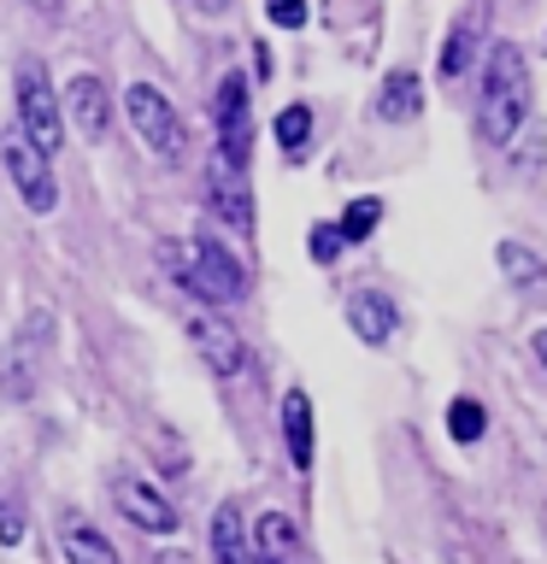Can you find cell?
Masks as SVG:
<instances>
[{
	"mask_svg": "<svg viewBox=\"0 0 547 564\" xmlns=\"http://www.w3.org/2000/svg\"><path fill=\"white\" fill-rule=\"evenodd\" d=\"M65 112H71V123H77L83 141H106V135H112V95H106V83L88 77V70H83V77H71Z\"/></svg>",
	"mask_w": 547,
	"mask_h": 564,
	"instance_id": "cell-9",
	"label": "cell"
},
{
	"mask_svg": "<svg viewBox=\"0 0 547 564\" xmlns=\"http://www.w3.org/2000/svg\"><path fill=\"white\" fill-rule=\"evenodd\" d=\"M201 7H212V12H224V7H229V0H201Z\"/></svg>",
	"mask_w": 547,
	"mask_h": 564,
	"instance_id": "cell-27",
	"label": "cell"
},
{
	"mask_svg": "<svg viewBox=\"0 0 547 564\" xmlns=\"http://www.w3.org/2000/svg\"><path fill=\"white\" fill-rule=\"evenodd\" d=\"M60 541H65V564H118L112 541H106L100 529H88V523H71Z\"/></svg>",
	"mask_w": 547,
	"mask_h": 564,
	"instance_id": "cell-16",
	"label": "cell"
},
{
	"mask_svg": "<svg viewBox=\"0 0 547 564\" xmlns=\"http://www.w3.org/2000/svg\"><path fill=\"white\" fill-rule=\"evenodd\" d=\"M282 447H289L294 470H312V400H307V388L282 394Z\"/></svg>",
	"mask_w": 547,
	"mask_h": 564,
	"instance_id": "cell-12",
	"label": "cell"
},
{
	"mask_svg": "<svg viewBox=\"0 0 547 564\" xmlns=\"http://www.w3.org/2000/svg\"><path fill=\"white\" fill-rule=\"evenodd\" d=\"M529 347H536V359L547 365V329H536V335H529Z\"/></svg>",
	"mask_w": 547,
	"mask_h": 564,
	"instance_id": "cell-25",
	"label": "cell"
},
{
	"mask_svg": "<svg viewBox=\"0 0 547 564\" xmlns=\"http://www.w3.org/2000/svg\"><path fill=\"white\" fill-rule=\"evenodd\" d=\"M423 112V83L418 70H388L383 88H377V118L383 123H412Z\"/></svg>",
	"mask_w": 547,
	"mask_h": 564,
	"instance_id": "cell-13",
	"label": "cell"
},
{
	"mask_svg": "<svg viewBox=\"0 0 547 564\" xmlns=\"http://www.w3.org/2000/svg\"><path fill=\"white\" fill-rule=\"evenodd\" d=\"M0 165H7L12 188H18V200H24V206L35 212V218H47V212L60 206V183H53V165L30 148L18 123H12L7 135H0Z\"/></svg>",
	"mask_w": 547,
	"mask_h": 564,
	"instance_id": "cell-5",
	"label": "cell"
},
{
	"mask_svg": "<svg viewBox=\"0 0 547 564\" xmlns=\"http://www.w3.org/2000/svg\"><path fill=\"white\" fill-rule=\"evenodd\" d=\"M183 289L201 294L206 306H236V300L247 294V271L224 253L218 241H194V259H189V271H183Z\"/></svg>",
	"mask_w": 547,
	"mask_h": 564,
	"instance_id": "cell-6",
	"label": "cell"
},
{
	"mask_svg": "<svg viewBox=\"0 0 547 564\" xmlns=\"http://www.w3.org/2000/svg\"><path fill=\"white\" fill-rule=\"evenodd\" d=\"M300 558V529L289 511H265V518L254 523V553H247V564H294Z\"/></svg>",
	"mask_w": 547,
	"mask_h": 564,
	"instance_id": "cell-11",
	"label": "cell"
},
{
	"mask_svg": "<svg viewBox=\"0 0 547 564\" xmlns=\"http://www.w3.org/2000/svg\"><path fill=\"white\" fill-rule=\"evenodd\" d=\"M247 106H254V95H247V77L242 70H229V77L218 83V95H212V123H218V159L229 176L247 171V159H254V118H247Z\"/></svg>",
	"mask_w": 547,
	"mask_h": 564,
	"instance_id": "cell-4",
	"label": "cell"
},
{
	"mask_svg": "<svg viewBox=\"0 0 547 564\" xmlns=\"http://www.w3.org/2000/svg\"><path fill=\"white\" fill-rule=\"evenodd\" d=\"M265 18H271L277 30H300L307 24V0H265Z\"/></svg>",
	"mask_w": 547,
	"mask_h": 564,
	"instance_id": "cell-23",
	"label": "cell"
},
{
	"mask_svg": "<svg viewBox=\"0 0 547 564\" xmlns=\"http://www.w3.org/2000/svg\"><path fill=\"white\" fill-rule=\"evenodd\" d=\"M489 430V412H483V400H453L448 405V435L459 441V447H471V441H483Z\"/></svg>",
	"mask_w": 547,
	"mask_h": 564,
	"instance_id": "cell-20",
	"label": "cell"
},
{
	"mask_svg": "<svg viewBox=\"0 0 547 564\" xmlns=\"http://www.w3.org/2000/svg\"><path fill=\"white\" fill-rule=\"evenodd\" d=\"M189 341H194V352L206 359L212 377L236 382L242 370H247V341H242V329H236V324H224V317H212V312L189 317Z\"/></svg>",
	"mask_w": 547,
	"mask_h": 564,
	"instance_id": "cell-7",
	"label": "cell"
},
{
	"mask_svg": "<svg viewBox=\"0 0 547 564\" xmlns=\"http://www.w3.org/2000/svg\"><path fill=\"white\" fill-rule=\"evenodd\" d=\"M395 324H400V312H395V300H388V294L360 289V294L347 300V329L360 335L365 347H383L388 335H395Z\"/></svg>",
	"mask_w": 547,
	"mask_h": 564,
	"instance_id": "cell-10",
	"label": "cell"
},
{
	"mask_svg": "<svg viewBox=\"0 0 547 564\" xmlns=\"http://www.w3.org/2000/svg\"><path fill=\"white\" fill-rule=\"evenodd\" d=\"M383 224V200L377 194H360V200H347V212L335 218V229H342V241L353 247V241H371V229Z\"/></svg>",
	"mask_w": 547,
	"mask_h": 564,
	"instance_id": "cell-18",
	"label": "cell"
},
{
	"mask_svg": "<svg viewBox=\"0 0 547 564\" xmlns=\"http://www.w3.org/2000/svg\"><path fill=\"white\" fill-rule=\"evenodd\" d=\"M212 212L247 236V229H254V188H242V176H224V183L212 188Z\"/></svg>",
	"mask_w": 547,
	"mask_h": 564,
	"instance_id": "cell-15",
	"label": "cell"
},
{
	"mask_svg": "<svg viewBox=\"0 0 547 564\" xmlns=\"http://www.w3.org/2000/svg\"><path fill=\"white\" fill-rule=\"evenodd\" d=\"M212 564H247V523L236 500L212 511Z\"/></svg>",
	"mask_w": 547,
	"mask_h": 564,
	"instance_id": "cell-14",
	"label": "cell"
},
{
	"mask_svg": "<svg viewBox=\"0 0 547 564\" xmlns=\"http://www.w3.org/2000/svg\"><path fill=\"white\" fill-rule=\"evenodd\" d=\"M112 500H118V511L141 529V535H176V523H183V518H176V506L153 482H141V476H118Z\"/></svg>",
	"mask_w": 547,
	"mask_h": 564,
	"instance_id": "cell-8",
	"label": "cell"
},
{
	"mask_svg": "<svg viewBox=\"0 0 547 564\" xmlns=\"http://www.w3.org/2000/svg\"><path fill=\"white\" fill-rule=\"evenodd\" d=\"M12 88H18V130H24V141L42 159H53L65 148V118H60V95H53V83H47V65L24 59Z\"/></svg>",
	"mask_w": 547,
	"mask_h": 564,
	"instance_id": "cell-2",
	"label": "cell"
},
{
	"mask_svg": "<svg viewBox=\"0 0 547 564\" xmlns=\"http://www.w3.org/2000/svg\"><path fill=\"white\" fill-rule=\"evenodd\" d=\"M30 7L42 12V18H60V0H30Z\"/></svg>",
	"mask_w": 547,
	"mask_h": 564,
	"instance_id": "cell-26",
	"label": "cell"
},
{
	"mask_svg": "<svg viewBox=\"0 0 547 564\" xmlns=\"http://www.w3.org/2000/svg\"><path fill=\"white\" fill-rule=\"evenodd\" d=\"M277 141H282V153H289V159L307 153V141H312V106L307 100H294V106H282V112H277Z\"/></svg>",
	"mask_w": 547,
	"mask_h": 564,
	"instance_id": "cell-19",
	"label": "cell"
},
{
	"mask_svg": "<svg viewBox=\"0 0 547 564\" xmlns=\"http://www.w3.org/2000/svg\"><path fill=\"white\" fill-rule=\"evenodd\" d=\"M529 118V59L512 42L489 47V70H483V106H476V130L489 148H506Z\"/></svg>",
	"mask_w": 547,
	"mask_h": 564,
	"instance_id": "cell-1",
	"label": "cell"
},
{
	"mask_svg": "<svg viewBox=\"0 0 547 564\" xmlns=\"http://www.w3.org/2000/svg\"><path fill=\"white\" fill-rule=\"evenodd\" d=\"M24 541V506L0 500V546H18Z\"/></svg>",
	"mask_w": 547,
	"mask_h": 564,
	"instance_id": "cell-24",
	"label": "cell"
},
{
	"mask_svg": "<svg viewBox=\"0 0 547 564\" xmlns=\"http://www.w3.org/2000/svg\"><path fill=\"white\" fill-rule=\"evenodd\" d=\"M494 259H501V271L518 282V289H547V259H536L529 247L501 241V247H494Z\"/></svg>",
	"mask_w": 547,
	"mask_h": 564,
	"instance_id": "cell-17",
	"label": "cell"
},
{
	"mask_svg": "<svg viewBox=\"0 0 547 564\" xmlns=\"http://www.w3.org/2000/svg\"><path fill=\"white\" fill-rule=\"evenodd\" d=\"M342 229H335V224H312V259L318 264H335V253H342Z\"/></svg>",
	"mask_w": 547,
	"mask_h": 564,
	"instance_id": "cell-22",
	"label": "cell"
},
{
	"mask_svg": "<svg viewBox=\"0 0 547 564\" xmlns=\"http://www.w3.org/2000/svg\"><path fill=\"white\" fill-rule=\"evenodd\" d=\"M471 42H476V24H459L448 35V47H441V77H459V70L471 65Z\"/></svg>",
	"mask_w": 547,
	"mask_h": 564,
	"instance_id": "cell-21",
	"label": "cell"
},
{
	"mask_svg": "<svg viewBox=\"0 0 547 564\" xmlns=\"http://www.w3.org/2000/svg\"><path fill=\"white\" fill-rule=\"evenodd\" d=\"M124 112H130L136 135L148 141L153 159H165V165H176V159H183L189 130H183V118H176V106L159 95L153 83H130V88H124Z\"/></svg>",
	"mask_w": 547,
	"mask_h": 564,
	"instance_id": "cell-3",
	"label": "cell"
}]
</instances>
